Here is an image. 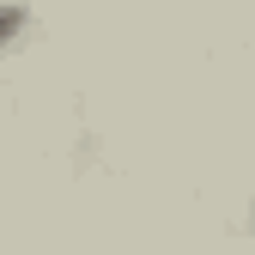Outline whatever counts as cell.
<instances>
[{"label":"cell","instance_id":"6da1fadb","mask_svg":"<svg viewBox=\"0 0 255 255\" xmlns=\"http://www.w3.org/2000/svg\"><path fill=\"white\" fill-rule=\"evenodd\" d=\"M18 24H24V12H18V6H0V43H6Z\"/></svg>","mask_w":255,"mask_h":255}]
</instances>
